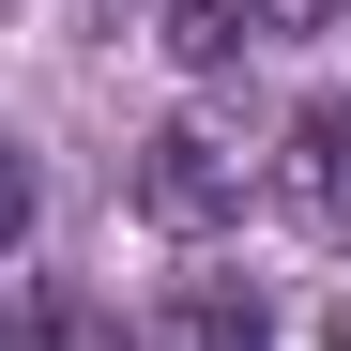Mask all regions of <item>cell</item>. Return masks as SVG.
Here are the masks:
<instances>
[{"instance_id": "7a4b0ae2", "label": "cell", "mask_w": 351, "mask_h": 351, "mask_svg": "<svg viewBox=\"0 0 351 351\" xmlns=\"http://www.w3.org/2000/svg\"><path fill=\"white\" fill-rule=\"evenodd\" d=\"M123 351H275V321H260V290L199 275V290H168V306H153V321H138Z\"/></svg>"}, {"instance_id": "277c9868", "label": "cell", "mask_w": 351, "mask_h": 351, "mask_svg": "<svg viewBox=\"0 0 351 351\" xmlns=\"http://www.w3.org/2000/svg\"><path fill=\"white\" fill-rule=\"evenodd\" d=\"M321 351H351V306H336V321H321Z\"/></svg>"}, {"instance_id": "6da1fadb", "label": "cell", "mask_w": 351, "mask_h": 351, "mask_svg": "<svg viewBox=\"0 0 351 351\" xmlns=\"http://www.w3.org/2000/svg\"><path fill=\"white\" fill-rule=\"evenodd\" d=\"M245 184H260V153L229 138V123H168V138L138 153V214H153V229H229Z\"/></svg>"}, {"instance_id": "3957f363", "label": "cell", "mask_w": 351, "mask_h": 351, "mask_svg": "<svg viewBox=\"0 0 351 351\" xmlns=\"http://www.w3.org/2000/svg\"><path fill=\"white\" fill-rule=\"evenodd\" d=\"M290 214H306L321 245H351V92L290 123Z\"/></svg>"}]
</instances>
